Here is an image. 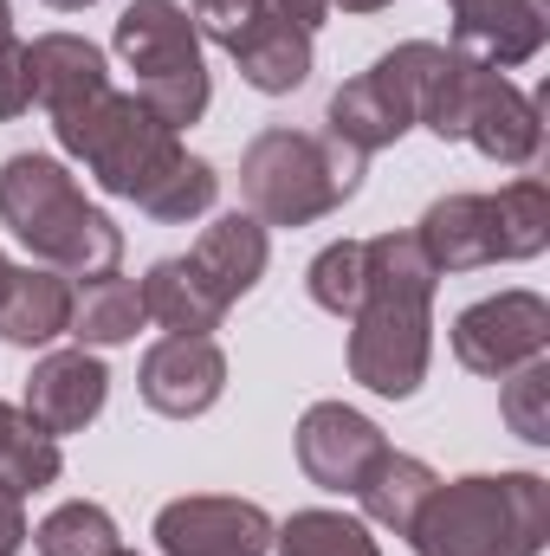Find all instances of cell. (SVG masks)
I'll use <instances>...</instances> for the list:
<instances>
[{
	"instance_id": "277c9868",
	"label": "cell",
	"mask_w": 550,
	"mask_h": 556,
	"mask_svg": "<svg viewBox=\"0 0 550 556\" xmlns=\"http://www.w3.org/2000/svg\"><path fill=\"white\" fill-rule=\"evenodd\" d=\"M550 538V485L538 472H466L414 511V556H538Z\"/></svg>"
},
{
	"instance_id": "d4e9b609",
	"label": "cell",
	"mask_w": 550,
	"mask_h": 556,
	"mask_svg": "<svg viewBox=\"0 0 550 556\" xmlns=\"http://www.w3.org/2000/svg\"><path fill=\"white\" fill-rule=\"evenodd\" d=\"M278 556H383L370 525L350 511H291L285 525H273Z\"/></svg>"
},
{
	"instance_id": "6da1fadb",
	"label": "cell",
	"mask_w": 550,
	"mask_h": 556,
	"mask_svg": "<svg viewBox=\"0 0 550 556\" xmlns=\"http://www.w3.org/2000/svg\"><path fill=\"white\" fill-rule=\"evenodd\" d=\"M52 137H59L65 155L85 162V175L104 194L137 201L149 220H168V227L201 220L214 207V194H221V175L201 155H188L182 137L142 104L137 91H117L111 85L104 98L52 117Z\"/></svg>"
},
{
	"instance_id": "30bf717a",
	"label": "cell",
	"mask_w": 550,
	"mask_h": 556,
	"mask_svg": "<svg viewBox=\"0 0 550 556\" xmlns=\"http://www.w3.org/2000/svg\"><path fill=\"white\" fill-rule=\"evenodd\" d=\"M137 389L155 415L195 420L221 402V389H227V356H221L214 337H162V343L142 350Z\"/></svg>"
},
{
	"instance_id": "ba28073f",
	"label": "cell",
	"mask_w": 550,
	"mask_h": 556,
	"mask_svg": "<svg viewBox=\"0 0 550 556\" xmlns=\"http://www.w3.org/2000/svg\"><path fill=\"white\" fill-rule=\"evenodd\" d=\"M550 350V304L538 291H499L453 317V356L473 376H512Z\"/></svg>"
},
{
	"instance_id": "8992f818",
	"label": "cell",
	"mask_w": 550,
	"mask_h": 556,
	"mask_svg": "<svg viewBox=\"0 0 550 556\" xmlns=\"http://www.w3.org/2000/svg\"><path fill=\"white\" fill-rule=\"evenodd\" d=\"M111 46L137 72V98L175 137L188 124H201L214 85H208V59H201V33H195L182 0H130L117 13V39Z\"/></svg>"
},
{
	"instance_id": "7402d4cb",
	"label": "cell",
	"mask_w": 550,
	"mask_h": 556,
	"mask_svg": "<svg viewBox=\"0 0 550 556\" xmlns=\"http://www.w3.org/2000/svg\"><path fill=\"white\" fill-rule=\"evenodd\" d=\"M234 65H240V78H247L253 91L285 98V91H298V85L311 78V33H298V26H285V20L266 13V20L234 46Z\"/></svg>"
},
{
	"instance_id": "3957f363",
	"label": "cell",
	"mask_w": 550,
	"mask_h": 556,
	"mask_svg": "<svg viewBox=\"0 0 550 556\" xmlns=\"http://www.w3.org/2000/svg\"><path fill=\"white\" fill-rule=\"evenodd\" d=\"M0 220L33 253V266L65 278L117 273L124 233L104 207H91L59 155H7L0 162Z\"/></svg>"
},
{
	"instance_id": "1f68e13d",
	"label": "cell",
	"mask_w": 550,
	"mask_h": 556,
	"mask_svg": "<svg viewBox=\"0 0 550 556\" xmlns=\"http://www.w3.org/2000/svg\"><path fill=\"white\" fill-rule=\"evenodd\" d=\"M33 531H26V505H20V492H7L0 485V556H20Z\"/></svg>"
},
{
	"instance_id": "e0dca14e",
	"label": "cell",
	"mask_w": 550,
	"mask_h": 556,
	"mask_svg": "<svg viewBox=\"0 0 550 556\" xmlns=\"http://www.w3.org/2000/svg\"><path fill=\"white\" fill-rule=\"evenodd\" d=\"M266 253H273V247H266V227H260L253 214H221V220H214V227H208L182 260H188L195 278H201V285L234 311V304L266 278Z\"/></svg>"
},
{
	"instance_id": "8fae6325",
	"label": "cell",
	"mask_w": 550,
	"mask_h": 556,
	"mask_svg": "<svg viewBox=\"0 0 550 556\" xmlns=\"http://www.w3.org/2000/svg\"><path fill=\"white\" fill-rule=\"evenodd\" d=\"M383 453H389L383 427L370 415H357V408H343V402H317V408H304V420H298V466L324 492H357L363 472Z\"/></svg>"
},
{
	"instance_id": "484cf974",
	"label": "cell",
	"mask_w": 550,
	"mask_h": 556,
	"mask_svg": "<svg viewBox=\"0 0 550 556\" xmlns=\"http://www.w3.org/2000/svg\"><path fill=\"white\" fill-rule=\"evenodd\" d=\"M33 544H39V556H111V551H124L117 518H111L104 505H91V498L59 505V511L33 531Z\"/></svg>"
},
{
	"instance_id": "8d00e7d4",
	"label": "cell",
	"mask_w": 550,
	"mask_h": 556,
	"mask_svg": "<svg viewBox=\"0 0 550 556\" xmlns=\"http://www.w3.org/2000/svg\"><path fill=\"white\" fill-rule=\"evenodd\" d=\"M7 278H13V260H7V253H0V291H7Z\"/></svg>"
},
{
	"instance_id": "836d02e7",
	"label": "cell",
	"mask_w": 550,
	"mask_h": 556,
	"mask_svg": "<svg viewBox=\"0 0 550 556\" xmlns=\"http://www.w3.org/2000/svg\"><path fill=\"white\" fill-rule=\"evenodd\" d=\"M447 7H453V20H460V13H479V7H499V0H447Z\"/></svg>"
},
{
	"instance_id": "cb8c5ba5",
	"label": "cell",
	"mask_w": 550,
	"mask_h": 556,
	"mask_svg": "<svg viewBox=\"0 0 550 556\" xmlns=\"http://www.w3.org/2000/svg\"><path fill=\"white\" fill-rule=\"evenodd\" d=\"M492 233L499 260H538L550 247V188L538 175H518L492 194Z\"/></svg>"
},
{
	"instance_id": "52a82bcc",
	"label": "cell",
	"mask_w": 550,
	"mask_h": 556,
	"mask_svg": "<svg viewBox=\"0 0 550 556\" xmlns=\"http://www.w3.org/2000/svg\"><path fill=\"white\" fill-rule=\"evenodd\" d=\"M434 59H440L434 39H409V46L383 52L370 72H357V78L330 98L324 130L337 142H350L357 155H376V149L402 142L414 130V117H421V85H427Z\"/></svg>"
},
{
	"instance_id": "ac0fdd59",
	"label": "cell",
	"mask_w": 550,
	"mask_h": 556,
	"mask_svg": "<svg viewBox=\"0 0 550 556\" xmlns=\"http://www.w3.org/2000/svg\"><path fill=\"white\" fill-rule=\"evenodd\" d=\"M72 330V278L52 266H13L0 291V337L13 350H46Z\"/></svg>"
},
{
	"instance_id": "f1b7e54d",
	"label": "cell",
	"mask_w": 550,
	"mask_h": 556,
	"mask_svg": "<svg viewBox=\"0 0 550 556\" xmlns=\"http://www.w3.org/2000/svg\"><path fill=\"white\" fill-rule=\"evenodd\" d=\"M188 20H195V33H208L214 46H240L260 20H266V7L260 0H188Z\"/></svg>"
},
{
	"instance_id": "4dcf8cb0",
	"label": "cell",
	"mask_w": 550,
	"mask_h": 556,
	"mask_svg": "<svg viewBox=\"0 0 550 556\" xmlns=\"http://www.w3.org/2000/svg\"><path fill=\"white\" fill-rule=\"evenodd\" d=\"M273 20H285V26H298V33H317L324 26V13H330V0H260Z\"/></svg>"
},
{
	"instance_id": "44dd1931",
	"label": "cell",
	"mask_w": 550,
	"mask_h": 556,
	"mask_svg": "<svg viewBox=\"0 0 550 556\" xmlns=\"http://www.w3.org/2000/svg\"><path fill=\"white\" fill-rule=\"evenodd\" d=\"M440 479H434V466L427 459H414V453H383L370 472H363V485L350 492L357 505H363V518L370 525H383V531H396V538H409V525H414V511L427 505V492H434Z\"/></svg>"
},
{
	"instance_id": "603a6c76",
	"label": "cell",
	"mask_w": 550,
	"mask_h": 556,
	"mask_svg": "<svg viewBox=\"0 0 550 556\" xmlns=\"http://www.w3.org/2000/svg\"><path fill=\"white\" fill-rule=\"evenodd\" d=\"M59 472H65V453H59V440H52L39 420L26 415V408L0 402V485L26 498V492H46V485H59Z\"/></svg>"
},
{
	"instance_id": "74e56055",
	"label": "cell",
	"mask_w": 550,
	"mask_h": 556,
	"mask_svg": "<svg viewBox=\"0 0 550 556\" xmlns=\"http://www.w3.org/2000/svg\"><path fill=\"white\" fill-rule=\"evenodd\" d=\"M111 556H137V551H111Z\"/></svg>"
},
{
	"instance_id": "4316f807",
	"label": "cell",
	"mask_w": 550,
	"mask_h": 556,
	"mask_svg": "<svg viewBox=\"0 0 550 556\" xmlns=\"http://www.w3.org/2000/svg\"><path fill=\"white\" fill-rule=\"evenodd\" d=\"M363 285H370L363 240H337V247H324V253L311 260V273H304L311 304H317V311H330V317H357V304H363Z\"/></svg>"
},
{
	"instance_id": "ffe728a7",
	"label": "cell",
	"mask_w": 550,
	"mask_h": 556,
	"mask_svg": "<svg viewBox=\"0 0 550 556\" xmlns=\"http://www.w3.org/2000/svg\"><path fill=\"white\" fill-rule=\"evenodd\" d=\"M142 324H149V311H142L137 278L98 273L72 291V330L65 337H78V350H111V343H130Z\"/></svg>"
},
{
	"instance_id": "d590c367",
	"label": "cell",
	"mask_w": 550,
	"mask_h": 556,
	"mask_svg": "<svg viewBox=\"0 0 550 556\" xmlns=\"http://www.w3.org/2000/svg\"><path fill=\"white\" fill-rule=\"evenodd\" d=\"M46 7H59V13H78V7H91V0H46Z\"/></svg>"
},
{
	"instance_id": "5bb4252c",
	"label": "cell",
	"mask_w": 550,
	"mask_h": 556,
	"mask_svg": "<svg viewBox=\"0 0 550 556\" xmlns=\"http://www.w3.org/2000/svg\"><path fill=\"white\" fill-rule=\"evenodd\" d=\"M26 59H33V104H46V117H65V111L111 91L104 46L78 39V33H39L26 46Z\"/></svg>"
},
{
	"instance_id": "d6a6232c",
	"label": "cell",
	"mask_w": 550,
	"mask_h": 556,
	"mask_svg": "<svg viewBox=\"0 0 550 556\" xmlns=\"http://www.w3.org/2000/svg\"><path fill=\"white\" fill-rule=\"evenodd\" d=\"M330 7H343V13H383L389 0H330Z\"/></svg>"
},
{
	"instance_id": "9a60e30c",
	"label": "cell",
	"mask_w": 550,
	"mask_h": 556,
	"mask_svg": "<svg viewBox=\"0 0 550 556\" xmlns=\"http://www.w3.org/2000/svg\"><path fill=\"white\" fill-rule=\"evenodd\" d=\"M545 33H550V20L538 0H499V7L460 13L447 52H460L466 65H486V72H512V65L545 52Z\"/></svg>"
},
{
	"instance_id": "7c38bea8",
	"label": "cell",
	"mask_w": 550,
	"mask_h": 556,
	"mask_svg": "<svg viewBox=\"0 0 550 556\" xmlns=\"http://www.w3.org/2000/svg\"><path fill=\"white\" fill-rule=\"evenodd\" d=\"M460 142H473L486 162H505V168H525L545 142V104L532 91H518L505 72H486L473 78V98H466V124Z\"/></svg>"
},
{
	"instance_id": "d6986e66",
	"label": "cell",
	"mask_w": 550,
	"mask_h": 556,
	"mask_svg": "<svg viewBox=\"0 0 550 556\" xmlns=\"http://www.w3.org/2000/svg\"><path fill=\"white\" fill-rule=\"evenodd\" d=\"M137 291H142L149 324H162L168 337H214V330H221V317H227V304L195 278L188 260H155Z\"/></svg>"
},
{
	"instance_id": "83f0119b",
	"label": "cell",
	"mask_w": 550,
	"mask_h": 556,
	"mask_svg": "<svg viewBox=\"0 0 550 556\" xmlns=\"http://www.w3.org/2000/svg\"><path fill=\"white\" fill-rule=\"evenodd\" d=\"M505 382V420H512V433L518 440H532V446H545L550 440V363L545 356H532V363H518L512 376H499Z\"/></svg>"
},
{
	"instance_id": "2e32d148",
	"label": "cell",
	"mask_w": 550,
	"mask_h": 556,
	"mask_svg": "<svg viewBox=\"0 0 550 556\" xmlns=\"http://www.w3.org/2000/svg\"><path fill=\"white\" fill-rule=\"evenodd\" d=\"M421 253L434 260V273H479L499 266V233H492V194H447L421 214L414 227Z\"/></svg>"
},
{
	"instance_id": "5b68a950",
	"label": "cell",
	"mask_w": 550,
	"mask_h": 556,
	"mask_svg": "<svg viewBox=\"0 0 550 556\" xmlns=\"http://www.w3.org/2000/svg\"><path fill=\"white\" fill-rule=\"evenodd\" d=\"M370 155L330 130H260L240 155V201L260 227H311L363 188Z\"/></svg>"
},
{
	"instance_id": "f546056e",
	"label": "cell",
	"mask_w": 550,
	"mask_h": 556,
	"mask_svg": "<svg viewBox=\"0 0 550 556\" xmlns=\"http://www.w3.org/2000/svg\"><path fill=\"white\" fill-rule=\"evenodd\" d=\"M33 111V59L20 39H0V124Z\"/></svg>"
},
{
	"instance_id": "e575fe53",
	"label": "cell",
	"mask_w": 550,
	"mask_h": 556,
	"mask_svg": "<svg viewBox=\"0 0 550 556\" xmlns=\"http://www.w3.org/2000/svg\"><path fill=\"white\" fill-rule=\"evenodd\" d=\"M0 39H13V7L0 0Z\"/></svg>"
},
{
	"instance_id": "4fadbf2b",
	"label": "cell",
	"mask_w": 550,
	"mask_h": 556,
	"mask_svg": "<svg viewBox=\"0 0 550 556\" xmlns=\"http://www.w3.org/2000/svg\"><path fill=\"white\" fill-rule=\"evenodd\" d=\"M111 402V369L91 350H52L33 363L26 376V415L39 420L52 440L59 433H85Z\"/></svg>"
},
{
	"instance_id": "7a4b0ae2",
	"label": "cell",
	"mask_w": 550,
	"mask_h": 556,
	"mask_svg": "<svg viewBox=\"0 0 550 556\" xmlns=\"http://www.w3.org/2000/svg\"><path fill=\"white\" fill-rule=\"evenodd\" d=\"M363 260H370V285H363V304L350 317V376L383 402H409L427 382V356H434V285H440V273L414 233L363 240Z\"/></svg>"
},
{
	"instance_id": "9c48e42d",
	"label": "cell",
	"mask_w": 550,
	"mask_h": 556,
	"mask_svg": "<svg viewBox=\"0 0 550 556\" xmlns=\"http://www.w3.org/2000/svg\"><path fill=\"white\" fill-rule=\"evenodd\" d=\"M162 556H266L273 518L253 498H175L155 511Z\"/></svg>"
}]
</instances>
